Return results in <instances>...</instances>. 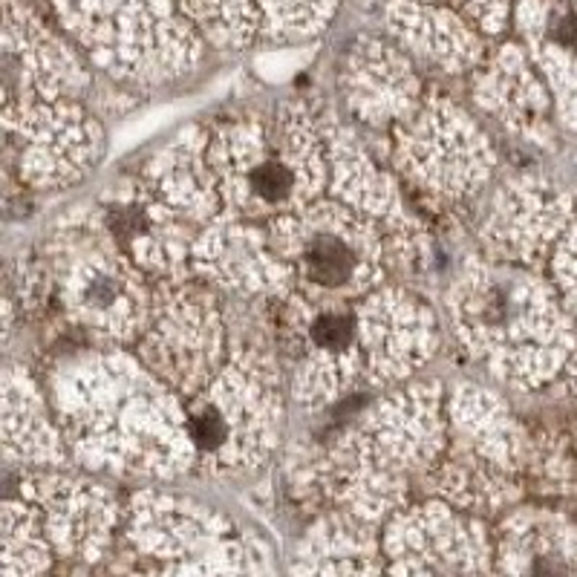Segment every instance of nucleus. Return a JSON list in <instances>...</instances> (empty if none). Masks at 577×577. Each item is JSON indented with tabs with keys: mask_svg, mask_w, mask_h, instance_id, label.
Instances as JSON below:
<instances>
[{
	"mask_svg": "<svg viewBox=\"0 0 577 577\" xmlns=\"http://www.w3.org/2000/svg\"><path fill=\"white\" fill-rule=\"evenodd\" d=\"M220 197L243 217H283L303 208L324 182V142L303 110L237 122L208 142Z\"/></svg>",
	"mask_w": 577,
	"mask_h": 577,
	"instance_id": "nucleus-1",
	"label": "nucleus"
},
{
	"mask_svg": "<svg viewBox=\"0 0 577 577\" xmlns=\"http://www.w3.org/2000/svg\"><path fill=\"white\" fill-rule=\"evenodd\" d=\"M459 335L497 373L540 381L566 355V321L554 298L523 272L482 266L453 289Z\"/></svg>",
	"mask_w": 577,
	"mask_h": 577,
	"instance_id": "nucleus-2",
	"label": "nucleus"
},
{
	"mask_svg": "<svg viewBox=\"0 0 577 577\" xmlns=\"http://www.w3.org/2000/svg\"><path fill=\"white\" fill-rule=\"evenodd\" d=\"M430 387H413L364 413V422L341 436L327 456L329 491L352 502L364 517L390 511L407 494V474L436 465L445 436L416 439L413 425L436 413Z\"/></svg>",
	"mask_w": 577,
	"mask_h": 577,
	"instance_id": "nucleus-3",
	"label": "nucleus"
},
{
	"mask_svg": "<svg viewBox=\"0 0 577 577\" xmlns=\"http://www.w3.org/2000/svg\"><path fill=\"white\" fill-rule=\"evenodd\" d=\"M52 272L67 312L81 327L110 338H133L151 318L142 269L107 220L70 226L52 240Z\"/></svg>",
	"mask_w": 577,
	"mask_h": 577,
	"instance_id": "nucleus-4",
	"label": "nucleus"
},
{
	"mask_svg": "<svg viewBox=\"0 0 577 577\" xmlns=\"http://www.w3.org/2000/svg\"><path fill=\"white\" fill-rule=\"evenodd\" d=\"M269 240L315 298L352 301L381 275V240L358 208L303 205L277 217Z\"/></svg>",
	"mask_w": 577,
	"mask_h": 577,
	"instance_id": "nucleus-5",
	"label": "nucleus"
},
{
	"mask_svg": "<svg viewBox=\"0 0 577 577\" xmlns=\"http://www.w3.org/2000/svg\"><path fill=\"white\" fill-rule=\"evenodd\" d=\"M269 321L277 358L289 370L292 390L303 402H329L364 373L358 306L295 292L277 298Z\"/></svg>",
	"mask_w": 577,
	"mask_h": 577,
	"instance_id": "nucleus-6",
	"label": "nucleus"
},
{
	"mask_svg": "<svg viewBox=\"0 0 577 577\" xmlns=\"http://www.w3.org/2000/svg\"><path fill=\"white\" fill-rule=\"evenodd\" d=\"M188 436L194 459L214 474H237L260 465L272 448L280 402L254 364L226 367L191 393Z\"/></svg>",
	"mask_w": 577,
	"mask_h": 577,
	"instance_id": "nucleus-7",
	"label": "nucleus"
},
{
	"mask_svg": "<svg viewBox=\"0 0 577 577\" xmlns=\"http://www.w3.org/2000/svg\"><path fill=\"white\" fill-rule=\"evenodd\" d=\"M448 453L439 456L436 488L468 508H497L517 494L523 433L511 413L477 390H465L453 407Z\"/></svg>",
	"mask_w": 577,
	"mask_h": 577,
	"instance_id": "nucleus-8",
	"label": "nucleus"
},
{
	"mask_svg": "<svg viewBox=\"0 0 577 577\" xmlns=\"http://www.w3.org/2000/svg\"><path fill=\"white\" fill-rule=\"evenodd\" d=\"M145 358L159 376L188 396L200 390L217 373L220 361V318L211 298L168 283L165 298L151 306Z\"/></svg>",
	"mask_w": 577,
	"mask_h": 577,
	"instance_id": "nucleus-9",
	"label": "nucleus"
},
{
	"mask_svg": "<svg viewBox=\"0 0 577 577\" xmlns=\"http://www.w3.org/2000/svg\"><path fill=\"white\" fill-rule=\"evenodd\" d=\"M21 125L9 127L21 176L35 182H73L99 156V130L70 104H26Z\"/></svg>",
	"mask_w": 577,
	"mask_h": 577,
	"instance_id": "nucleus-10",
	"label": "nucleus"
},
{
	"mask_svg": "<svg viewBox=\"0 0 577 577\" xmlns=\"http://www.w3.org/2000/svg\"><path fill=\"white\" fill-rule=\"evenodd\" d=\"M21 494L38 505L44 534L64 552L61 557H101L116 526V505L101 488L76 479L38 477L21 488Z\"/></svg>",
	"mask_w": 577,
	"mask_h": 577,
	"instance_id": "nucleus-11",
	"label": "nucleus"
},
{
	"mask_svg": "<svg viewBox=\"0 0 577 577\" xmlns=\"http://www.w3.org/2000/svg\"><path fill=\"white\" fill-rule=\"evenodd\" d=\"M364 364L373 367L378 381L407 376L430 355L433 321L413 298L381 292L358 306Z\"/></svg>",
	"mask_w": 577,
	"mask_h": 577,
	"instance_id": "nucleus-12",
	"label": "nucleus"
},
{
	"mask_svg": "<svg viewBox=\"0 0 577 577\" xmlns=\"http://www.w3.org/2000/svg\"><path fill=\"white\" fill-rule=\"evenodd\" d=\"M387 549L396 557H410L402 572H477L485 569L479 560L488 552L479 528L465 517H453L442 505H427L390 526Z\"/></svg>",
	"mask_w": 577,
	"mask_h": 577,
	"instance_id": "nucleus-13",
	"label": "nucleus"
},
{
	"mask_svg": "<svg viewBox=\"0 0 577 577\" xmlns=\"http://www.w3.org/2000/svg\"><path fill=\"white\" fill-rule=\"evenodd\" d=\"M194 263L205 275L211 272V280L240 292L275 289L289 275V266L275 251L272 240H260L246 226L205 228L194 243Z\"/></svg>",
	"mask_w": 577,
	"mask_h": 577,
	"instance_id": "nucleus-14",
	"label": "nucleus"
},
{
	"mask_svg": "<svg viewBox=\"0 0 577 577\" xmlns=\"http://www.w3.org/2000/svg\"><path fill=\"white\" fill-rule=\"evenodd\" d=\"M500 557L511 572H575V528L540 514L514 517L502 528Z\"/></svg>",
	"mask_w": 577,
	"mask_h": 577,
	"instance_id": "nucleus-15",
	"label": "nucleus"
},
{
	"mask_svg": "<svg viewBox=\"0 0 577 577\" xmlns=\"http://www.w3.org/2000/svg\"><path fill=\"white\" fill-rule=\"evenodd\" d=\"M494 208L497 211H494L491 226H494V234H497L502 246H526V240L534 231L523 223V214L517 211V205L502 194ZM526 208H531V223L534 226H552V223L563 220V208L557 202V194L546 197L540 188H526Z\"/></svg>",
	"mask_w": 577,
	"mask_h": 577,
	"instance_id": "nucleus-16",
	"label": "nucleus"
},
{
	"mask_svg": "<svg viewBox=\"0 0 577 577\" xmlns=\"http://www.w3.org/2000/svg\"><path fill=\"white\" fill-rule=\"evenodd\" d=\"M543 462L549 465V474L560 479L563 485L577 491V425L563 427L554 433V439L546 445Z\"/></svg>",
	"mask_w": 577,
	"mask_h": 577,
	"instance_id": "nucleus-17",
	"label": "nucleus"
}]
</instances>
